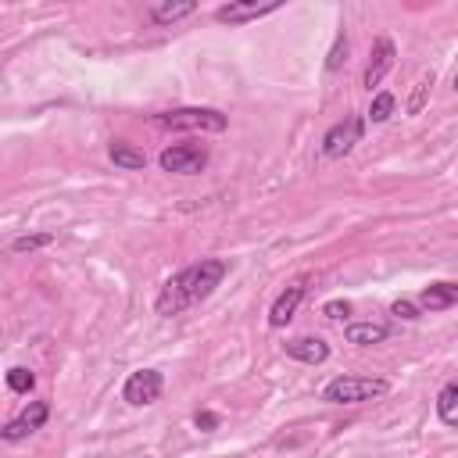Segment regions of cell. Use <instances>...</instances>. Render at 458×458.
<instances>
[{"mask_svg": "<svg viewBox=\"0 0 458 458\" xmlns=\"http://www.w3.org/2000/svg\"><path fill=\"white\" fill-rule=\"evenodd\" d=\"M225 272H229V265H225L222 258H200V261L179 268V272L168 276L165 286L157 290V297H154V311H157L161 318L182 315L186 308L208 301V297L215 293V286H222Z\"/></svg>", "mask_w": 458, "mask_h": 458, "instance_id": "6da1fadb", "label": "cell"}, {"mask_svg": "<svg viewBox=\"0 0 458 458\" xmlns=\"http://www.w3.org/2000/svg\"><path fill=\"white\" fill-rule=\"evenodd\" d=\"M383 394H390V379H379V376H336L322 386V401L329 404H361Z\"/></svg>", "mask_w": 458, "mask_h": 458, "instance_id": "7a4b0ae2", "label": "cell"}, {"mask_svg": "<svg viewBox=\"0 0 458 458\" xmlns=\"http://www.w3.org/2000/svg\"><path fill=\"white\" fill-rule=\"evenodd\" d=\"M157 129H197V132H225L229 118L218 107H172L150 114Z\"/></svg>", "mask_w": 458, "mask_h": 458, "instance_id": "3957f363", "label": "cell"}, {"mask_svg": "<svg viewBox=\"0 0 458 458\" xmlns=\"http://www.w3.org/2000/svg\"><path fill=\"white\" fill-rule=\"evenodd\" d=\"M161 390H165V376L157 369H136L122 383V401L132 404V408H147L161 397Z\"/></svg>", "mask_w": 458, "mask_h": 458, "instance_id": "277c9868", "label": "cell"}, {"mask_svg": "<svg viewBox=\"0 0 458 458\" xmlns=\"http://www.w3.org/2000/svg\"><path fill=\"white\" fill-rule=\"evenodd\" d=\"M157 165L165 172H172V175H197L208 165V150L197 147V143H175V147H165L161 150Z\"/></svg>", "mask_w": 458, "mask_h": 458, "instance_id": "5b68a950", "label": "cell"}, {"mask_svg": "<svg viewBox=\"0 0 458 458\" xmlns=\"http://www.w3.org/2000/svg\"><path fill=\"white\" fill-rule=\"evenodd\" d=\"M47 419H50V404H47V401H29L14 419H7V422L0 426V437H4L7 444H18V440L32 437L36 429H43Z\"/></svg>", "mask_w": 458, "mask_h": 458, "instance_id": "8992f818", "label": "cell"}, {"mask_svg": "<svg viewBox=\"0 0 458 458\" xmlns=\"http://www.w3.org/2000/svg\"><path fill=\"white\" fill-rule=\"evenodd\" d=\"M361 136H365V118H344L322 136V154L326 157H344V154L354 150V143H361Z\"/></svg>", "mask_w": 458, "mask_h": 458, "instance_id": "52a82bcc", "label": "cell"}, {"mask_svg": "<svg viewBox=\"0 0 458 458\" xmlns=\"http://www.w3.org/2000/svg\"><path fill=\"white\" fill-rule=\"evenodd\" d=\"M279 7H283L279 0H265V4H258V0H236V4H222L215 11V21H222V25H243V21L265 18V14L279 11Z\"/></svg>", "mask_w": 458, "mask_h": 458, "instance_id": "ba28073f", "label": "cell"}, {"mask_svg": "<svg viewBox=\"0 0 458 458\" xmlns=\"http://www.w3.org/2000/svg\"><path fill=\"white\" fill-rule=\"evenodd\" d=\"M304 293H308V279H293V283L272 301V308H268V326H272V329H283V326L293 318V311L301 308Z\"/></svg>", "mask_w": 458, "mask_h": 458, "instance_id": "9c48e42d", "label": "cell"}, {"mask_svg": "<svg viewBox=\"0 0 458 458\" xmlns=\"http://www.w3.org/2000/svg\"><path fill=\"white\" fill-rule=\"evenodd\" d=\"M394 57H397L394 43H390L386 36H379V39L372 43V50H369V64H365V89H372V86H379V82L386 79V72L394 68Z\"/></svg>", "mask_w": 458, "mask_h": 458, "instance_id": "30bf717a", "label": "cell"}, {"mask_svg": "<svg viewBox=\"0 0 458 458\" xmlns=\"http://www.w3.org/2000/svg\"><path fill=\"white\" fill-rule=\"evenodd\" d=\"M283 351L293 361H304V365H322L329 358V344L322 336H293V340L283 344Z\"/></svg>", "mask_w": 458, "mask_h": 458, "instance_id": "8fae6325", "label": "cell"}, {"mask_svg": "<svg viewBox=\"0 0 458 458\" xmlns=\"http://www.w3.org/2000/svg\"><path fill=\"white\" fill-rule=\"evenodd\" d=\"M419 304L429 308V311H447V308H454V304H458V283H451V279L429 283V286L419 293Z\"/></svg>", "mask_w": 458, "mask_h": 458, "instance_id": "7c38bea8", "label": "cell"}, {"mask_svg": "<svg viewBox=\"0 0 458 458\" xmlns=\"http://www.w3.org/2000/svg\"><path fill=\"white\" fill-rule=\"evenodd\" d=\"M386 336H390V326H383V322H347L344 326V340L354 347H372V344H383Z\"/></svg>", "mask_w": 458, "mask_h": 458, "instance_id": "4fadbf2b", "label": "cell"}, {"mask_svg": "<svg viewBox=\"0 0 458 458\" xmlns=\"http://www.w3.org/2000/svg\"><path fill=\"white\" fill-rule=\"evenodd\" d=\"M107 157H111L118 168H125V172H140V168H147L143 150H136V147H129V143H122V140H114V143L107 147Z\"/></svg>", "mask_w": 458, "mask_h": 458, "instance_id": "5bb4252c", "label": "cell"}, {"mask_svg": "<svg viewBox=\"0 0 458 458\" xmlns=\"http://www.w3.org/2000/svg\"><path fill=\"white\" fill-rule=\"evenodd\" d=\"M197 11V4L193 0H179V4H154L150 7V21H157V25H172V21H179V18H190Z\"/></svg>", "mask_w": 458, "mask_h": 458, "instance_id": "9a60e30c", "label": "cell"}, {"mask_svg": "<svg viewBox=\"0 0 458 458\" xmlns=\"http://www.w3.org/2000/svg\"><path fill=\"white\" fill-rule=\"evenodd\" d=\"M437 419L444 426H458V383H444L437 394Z\"/></svg>", "mask_w": 458, "mask_h": 458, "instance_id": "2e32d148", "label": "cell"}, {"mask_svg": "<svg viewBox=\"0 0 458 458\" xmlns=\"http://www.w3.org/2000/svg\"><path fill=\"white\" fill-rule=\"evenodd\" d=\"M54 243V233H21L11 240V250L14 254H25V250H39V247H50Z\"/></svg>", "mask_w": 458, "mask_h": 458, "instance_id": "e0dca14e", "label": "cell"}, {"mask_svg": "<svg viewBox=\"0 0 458 458\" xmlns=\"http://www.w3.org/2000/svg\"><path fill=\"white\" fill-rule=\"evenodd\" d=\"M394 104H397V100H394V93L379 89V93L372 97V104H369V114H365V118H369V122H386V118L394 114Z\"/></svg>", "mask_w": 458, "mask_h": 458, "instance_id": "ac0fdd59", "label": "cell"}, {"mask_svg": "<svg viewBox=\"0 0 458 458\" xmlns=\"http://www.w3.org/2000/svg\"><path fill=\"white\" fill-rule=\"evenodd\" d=\"M36 386V376H32V369H25V365H14V369H7V390H14V394H29Z\"/></svg>", "mask_w": 458, "mask_h": 458, "instance_id": "d6986e66", "label": "cell"}, {"mask_svg": "<svg viewBox=\"0 0 458 458\" xmlns=\"http://www.w3.org/2000/svg\"><path fill=\"white\" fill-rule=\"evenodd\" d=\"M344 61H347V32L340 29L336 39H333V47H329V54H326V72H340Z\"/></svg>", "mask_w": 458, "mask_h": 458, "instance_id": "ffe728a7", "label": "cell"}, {"mask_svg": "<svg viewBox=\"0 0 458 458\" xmlns=\"http://www.w3.org/2000/svg\"><path fill=\"white\" fill-rule=\"evenodd\" d=\"M429 86H433V75H422V79L415 82V89H411V97H408V114H419V111L426 107V97H429Z\"/></svg>", "mask_w": 458, "mask_h": 458, "instance_id": "44dd1931", "label": "cell"}, {"mask_svg": "<svg viewBox=\"0 0 458 458\" xmlns=\"http://www.w3.org/2000/svg\"><path fill=\"white\" fill-rule=\"evenodd\" d=\"M322 315H326L329 322H340V318H347V315H351V301H344V297L326 301V304H322Z\"/></svg>", "mask_w": 458, "mask_h": 458, "instance_id": "7402d4cb", "label": "cell"}, {"mask_svg": "<svg viewBox=\"0 0 458 458\" xmlns=\"http://www.w3.org/2000/svg\"><path fill=\"white\" fill-rule=\"evenodd\" d=\"M390 315H397V318H404V322H415V318H419V308H415L411 301H394V304H390Z\"/></svg>", "mask_w": 458, "mask_h": 458, "instance_id": "603a6c76", "label": "cell"}, {"mask_svg": "<svg viewBox=\"0 0 458 458\" xmlns=\"http://www.w3.org/2000/svg\"><path fill=\"white\" fill-rule=\"evenodd\" d=\"M193 426L204 429V433H211V429H218V415L215 411H197L193 415Z\"/></svg>", "mask_w": 458, "mask_h": 458, "instance_id": "cb8c5ba5", "label": "cell"}, {"mask_svg": "<svg viewBox=\"0 0 458 458\" xmlns=\"http://www.w3.org/2000/svg\"><path fill=\"white\" fill-rule=\"evenodd\" d=\"M136 458H150V454H136Z\"/></svg>", "mask_w": 458, "mask_h": 458, "instance_id": "d4e9b609", "label": "cell"}]
</instances>
